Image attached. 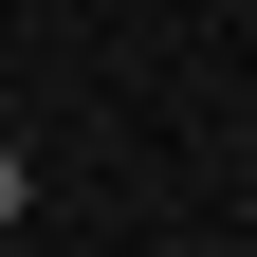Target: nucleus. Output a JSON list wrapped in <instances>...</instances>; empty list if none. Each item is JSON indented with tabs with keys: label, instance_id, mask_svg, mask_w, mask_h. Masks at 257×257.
Here are the masks:
<instances>
[{
	"label": "nucleus",
	"instance_id": "nucleus-1",
	"mask_svg": "<svg viewBox=\"0 0 257 257\" xmlns=\"http://www.w3.org/2000/svg\"><path fill=\"white\" fill-rule=\"evenodd\" d=\"M19 202H37V184H19V147H0V220H19Z\"/></svg>",
	"mask_w": 257,
	"mask_h": 257
}]
</instances>
